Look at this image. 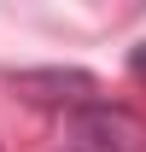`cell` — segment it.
I'll use <instances>...</instances> for the list:
<instances>
[{
	"mask_svg": "<svg viewBox=\"0 0 146 152\" xmlns=\"http://www.w3.org/2000/svg\"><path fill=\"white\" fill-rule=\"evenodd\" d=\"M64 134H70V152H146V117L99 94L64 111Z\"/></svg>",
	"mask_w": 146,
	"mask_h": 152,
	"instance_id": "cell-1",
	"label": "cell"
},
{
	"mask_svg": "<svg viewBox=\"0 0 146 152\" xmlns=\"http://www.w3.org/2000/svg\"><path fill=\"white\" fill-rule=\"evenodd\" d=\"M12 88L18 99L29 105H47V111H76L82 99H93V82L88 70H76V64H47V70H12Z\"/></svg>",
	"mask_w": 146,
	"mask_h": 152,
	"instance_id": "cell-2",
	"label": "cell"
},
{
	"mask_svg": "<svg viewBox=\"0 0 146 152\" xmlns=\"http://www.w3.org/2000/svg\"><path fill=\"white\" fill-rule=\"evenodd\" d=\"M128 76H134V82H146V41L128 53Z\"/></svg>",
	"mask_w": 146,
	"mask_h": 152,
	"instance_id": "cell-3",
	"label": "cell"
}]
</instances>
